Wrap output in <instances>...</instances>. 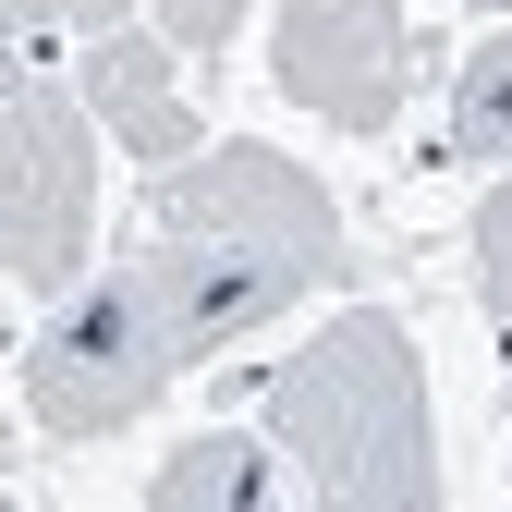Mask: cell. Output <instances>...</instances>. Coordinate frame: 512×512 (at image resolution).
<instances>
[{
	"label": "cell",
	"mask_w": 512,
	"mask_h": 512,
	"mask_svg": "<svg viewBox=\"0 0 512 512\" xmlns=\"http://www.w3.org/2000/svg\"><path fill=\"white\" fill-rule=\"evenodd\" d=\"M74 86H86V110H98V135L135 159V171H183L208 135H196V98L171 86V49L147 37V25H110V37H86V61H74Z\"/></svg>",
	"instance_id": "8992f818"
},
{
	"label": "cell",
	"mask_w": 512,
	"mask_h": 512,
	"mask_svg": "<svg viewBox=\"0 0 512 512\" xmlns=\"http://www.w3.org/2000/svg\"><path fill=\"white\" fill-rule=\"evenodd\" d=\"M147 293H159V330L183 366H220L232 342H256L269 317H293L305 293L354 281V244H342V208L330 183L281 147H196L183 171H147Z\"/></svg>",
	"instance_id": "6da1fadb"
},
{
	"label": "cell",
	"mask_w": 512,
	"mask_h": 512,
	"mask_svg": "<svg viewBox=\"0 0 512 512\" xmlns=\"http://www.w3.org/2000/svg\"><path fill=\"white\" fill-rule=\"evenodd\" d=\"M439 159L464 171H512V25L452 74V122H439Z\"/></svg>",
	"instance_id": "ba28073f"
},
{
	"label": "cell",
	"mask_w": 512,
	"mask_h": 512,
	"mask_svg": "<svg viewBox=\"0 0 512 512\" xmlns=\"http://www.w3.org/2000/svg\"><path fill=\"white\" fill-rule=\"evenodd\" d=\"M98 244V110L49 74V49H0V281L61 305Z\"/></svg>",
	"instance_id": "3957f363"
},
{
	"label": "cell",
	"mask_w": 512,
	"mask_h": 512,
	"mask_svg": "<svg viewBox=\"0 0 512 512\" xmlns=\"http://www.w3.org/2000/svg\"><path fill=\"white\" fill-rule=\"evenodd\" d=\"M171 378H196V366H183V354H171V330H159L147 256H122V269H86L74 293L37 317V342L13 354V391H25V415L61 439V452L147 427Z\"/></svg>",
	"instance_id": "277c9868"
},
{
	"label": "cell",
	"mask_w": 512,
	"mask_h": 512,
	"mask_svg": "<svg viewBox=\"0 0 512 512\" xmlns=\"http://www.w3.org/2000/svg\"><path fill=\"white\" fill-rule=\"evenodd\" d=\"M256 427L281 439V464L305 500L330 512H427L439 488V415H427V366L391 305H342L317 342H293L256 391Z\"/></svg>",
	"instance_id": "7a4b0ae2"
},
{
	"label": "cell",
	"mask_w": 512,
	"mask_h": 512,
	"mask_svg": "<svg viewBox=\"0 0 512 512\" xmlns=\"http://www.w3.org/2000/svg\"><path fill=\"white\" fill-rule=\"evenodd\" d=\"M500 427H512V391H500Z\"/></svg>",
	"instance_id": "8fae6325"
},
{
	"label": "cell",
	"mask_w": 512,
	"mask_h": 512,
	"mask_svg": "<svg viewBox=\"0 0 512 512\" xmlns=\"http://www.w3.org/2000/svg\"><path fill=\"white\" fill-rule=\"evenodd\" d=\"M269 86L317 110L330 135H391L415 98V25L403 0H281L269 13Z\"/></svg>",
	"instance_id": "5b68a950"
},
{
	"label": "cell",
	"mask_w": 512,
	"mask_h": 512,
	"mask_svg": "<svg viewBox=\"0 0 512 512\" xmlns=\"http://www.w3.org/2000/svg\"><path fill=\"white\" fill-rule=\"evenodd\" d=\"M244 13H256V0H159V37H171L183 61H220V49L244 37Z\"/></svg>",
	"instance_id": "30bf717a"
},
{
	"label": "cell",
	"mask_w": 512,
	"mask_h": 512,
	"mask_svg": "<svg viewBox=\"0 0 512 512\" xmlns=\"http://www.w3.org/2000/svg\"><path fill=\"white\" fill-rule=\"evenodd\" d=\"M61 25L110 37V25H135V0H0V49H49Z\"/></svg>",
	"instance_id": "9c48e42d"
},
{
	"label": "cell",
	"mask_w": 512,
	"mask_h": 512,
	"mask_svg": "<svg viewBox=\"0 0 512 512\" xmlns=\"http://www.w3.org/2000/svg\"><path fill=\"white\" fill-rule=\"evenodd\" d=\"M281 439L269 427H196L147 464V512H269L281 500Z\"/></svg>",
	"instance_id": "52a82bcc"
}]
</instances>
